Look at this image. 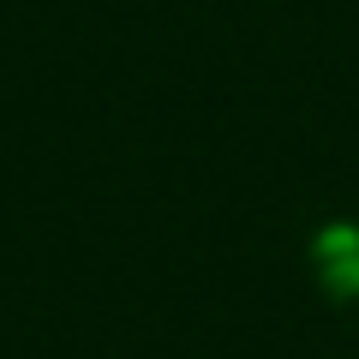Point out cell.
Wrapping results in <instances>:
<instances>
[{
	"label": "cell",
	"instance_id": "cell-1",
	"mask_svg": "<svg viewBox=\"0 0 359 359\" xmlns=\"http://www.w3.org/2000/svg\"><path fill=\"white\" fill-rule=\"evenodd\" d=\"M311 269L330 299H359V228L353 222H330L311 233Z\"/></svg>",
	"mask_w": 359,
	"mask_h": 359
}]
</instances>
